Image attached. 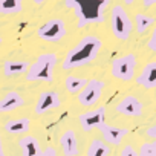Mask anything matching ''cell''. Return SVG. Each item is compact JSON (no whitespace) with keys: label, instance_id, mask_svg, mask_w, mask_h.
Masks as SVG:
<instances>
[{"label":"cell","instance_id":"cell-31","mask_svg":"<svg viewBox=\"0 0 156 156\" xmlns=\"http://www.w3.org/2000/svg\"><path fill=\"white\" fill-rule=\"evenodd\" d=\"M153 145H154V150H156V141H154V142H153Z\"/></svg>","mask_w":156,"mask_h":156},{"label":"cell","instance_id":"cell-17","mask_svg":"<svg viewBox=\"0 0 156 156\" xmlns=\"http://www.w3.org/2000/svg\"><path fill=\"white\" fill-rule=\"evenodd\" d=\"M6 133H12V135H22V133H28L31 129V119L29 118H16V119H9L8 122H5L3 126Z\"/></svg>","mask_w":156,"mask_h":156},{"label":"cell","instance_id":"cell-15","mask_svg":"<svg viewBox=\"0 0 156 156\" xmlns=\"http://www.w3.org/2000/svg\"><path fill=\"white\" fill-rule=\"evenodd\" d=\"M19 147L22 150V156H40L41 154V147L40 142L35 136L26 135L19 141Z\"/></svg>","mask_w":156,"mask_h":156},{"label":"cell","instance_id":"cell-22","mask_svg":"<svg viewBox=\"0 0 156 156\" xmlns=\"http://www.w3.org/2000/svg\"><path fill=\"white\" fill-rule=\"evenodd\" d=\"M138 154L139 156H156V150H154L153 142H144V144H141Z\"/></svg>","mask_w":156,"mask_h":156},{"label":"cell","instance_id":"cell-27","mask_svg":"<svg viewBox=\"0 0 156 156\" xmlns=\"http://www.w3.org/2000/svg\"><path fill=\"white\" fill-rule=\"evenodd\" d=\"M142 5H144L145 8H150V6L156 5V0H142Z\"/></svg>","mask_w":156,"mask_h":156},{"label":"cell","instance_id":"cell-23","mask_svg":"<svg viewBox=\"0 0 156 156\" xmlns=\"http://www.w3.org/2000/svg\"><path fill=\"white\" fill-rule=\"evenodd\" d=\"M147 48H148L151 52H156V28L153 29V32H151L148 41H147Z\"/></svg>","mask_w":156,"mask_h":156},{"label":"cell","instance_id":"cell-13","mask_svg":"<svg viewBox=\"0 0 156 156\" xmlns=\"http://www.w3.org/2000/svg\"><path fill=\"white\" fill-rule=\"evenodd\" d=\"M136 84L144 89H154L156 87V61L145 64L142 72L136 76Z\"/></svg>","mask_w":156,"mask_h":156},{"label":"cell","instance_id":"cell-18","mask_svg":"<svg viewBox=\"0 0 156 156\" xmlns=\"http://www.w3.org/2000/svg\"><path fill=\"white\" fill-rule=\"evenodd\" d=\"M23 9V0H0V14L12 16Z\"/></svg>","mask_w":156,"mask_h":156},{"label":"cell","instance_id":"cell-11","mask_svg":"<svg viewBox=\"0 0 156 156\" xmlns=\"http://www.w3.org/2000/svg\"><path fill=\"white\" fill-rule=\"evenodd\" d=\"M116 112L124 115V116H141L142 115V103L132 95L124 97L118 104H116Z\"/></svg>","mask_w":156,"mask_h":156},{"label":"cell","instance_id":"cell-6","mask_svg":"<svg viewBox=\"0 0 156 156\" xmlns=\"http://www.w3.org/2000/svg\"><path fill=\"white\" fill-rule=\"evenodd\" d=\"M38 38L49 41V43H57L64 38L66 35V25L61 19H51L46 23H43L37 29Z\"/></svg>","mask_w":156,"mask_h":156},{"label":"cell","instance_id":"cell-21","mask_svg":"<svg viewBox=\"0 0 156 156\" xmlns=\"http://www.w3.org/2000/svg\"><path fill=\"white\" fill-rule=\"evenodd\" d=\"M156 22L154 17H150L147 14H136L135 16V23H136V32L138 34H144L147 32V29L150 26H153Z\"/></svg>","mask_w":156,"mask_h":156},{"label":"cell","instance_id":"cell-12","mask_svg":"<svg viewBox=\"0 0 156 156\" xmlns=\"http://www.w3.org/2000/svg\"><path fill=\"white\" fill-rule=\"evenodd\" d=\"M23 104H25V100H23V97H22L19 92H16V90H11V92L5 94L2 98H0V113L14 112V110L20 109Z\"/></svg>","mask_w":156,"mask_h":156},{"label":"cell","instance_id":"cell-3","mask_svg":"<svg viewBox=\"0 0 156 156\" xmlns=\"http://www.w3.org/2000/svg\"><path fill=\"white\" fill-rule=\"evenodd\" d=\"M57 55L52 52L40 54L34 63L29 64V69L26 72L28 81H44L52 83L54 81V67L57 66Z\"/></svg>","mask_w":156,"mask_h":156},{"label":"cell","instance_id":"cell-25","mask_svg":"<svg viewBox=\"0 0 156 156\" xmlns=\"http://www.w3.org/2000/svg\"><path fill=\"white\" fill-rule=\"evenodd\" d=\"M40 156H57V150L55 147H46L44 150H41Z\"/></svg>","mask_w":156,"mask_h":156},{"label":"cell","instance_id":"cell-32","mask_svg":"<svg viewBox=\"0 0 156 156\" xmlns=\"http://www.w3.org/2000/svg\"><path fill=\"white\" fill-rule=\"evenodd\" d=\"M0 44H2V35H0Z\"/></svg>","mask_w":156,"mask_h":156},{"label":"cell","instance_id":"cell-2","mask_svg":"<svg viewBox=\"0 0 156 156\" xmlns=\"http://www.w3.org/2000/svg\"><path fill=\"white\" fill-rule=\"evenodd\" d=\"M64 5L73 11L78 28H84L92 23H103L106 8L110 0H63Z\"/></svg>","mask_w":156,"mask_h":156},{"label":"cell","instance_id":"cell-29","mask_svg":"<svg viewBox=\"0 0 156 156\" xmlns=\"http://www.w3.org/2000/svg\"><path fill=\"white\" fill-rule=\"evenodd\" d=\"M32 2H34L35 5H41V3H44V2H48V0H32Z\"/></svg>","mask_w":156,"mask_h":156},{"label":"cell","instance_id":"cell-7","mask_svg":"<svg viewBox=\"0 0 156 156\" xmlns=\"http://www.w3.org/2000/svg\"><path fill=\"white\" fill-rule=\"evenodd\" d=\"M104 81L101 80H95V78H92V80H87L86 86L83 87V90L78 94V103H80L81 106L84 107H92L95 106L100 98H101V94L104 90Z\"/></svg>","mask_w":156,"mask_h":156},{"label":"cell","instance_id":"cell-4","mask_svg":"<svg viewBox=\"0 0 156 156\" xmlns=\"http://www.w3.org/2000/svg\"><path fill=\"white\" fill-rule=\"evenodd\" d=\"M110 20H112V32H113L115 38H118L121 41L129 40V37L132 34V20L121 5H116L112 8Z\"/></svg>","mask_w":156,"mask_h":156},{"label":"cell","instance_id":"cell-10","mask_svg":"<svg viewBox=\"0 0 156 156\" xmlns=\"http://www.w3.org/2000/svg\"><path fill=\"white\" fill-rule=\"evenodd\" d=\"M98 130L101 132L103 141L106 144H110V145H119L122 142V139L129 135V129H126V127H115V126H110V124H106V122Z\"/></svg>","mask_w":156,"mask_h":156},{"label":"cell","instance_id":"cell-14","mask_svg":"<svg viewBox=\"0 0 156 156\" xmlns=\"http://www.w3.org/2000/svg\"><path fill=\"white\" fill-rule=\"evenodd\" d=\"M60 145L64 153V156H78L80 148H78V139L73 130H66L60 136Z\"/></svg>","mask_w":156,"mask_h":156},{"label":"cell","instance_id":"cell-28","mask_svg":"<svg viewBox=\"0 0 156 156\" xmlns=\"http://www.w3.org/2000/svg\"><path fill=\"white\" fill-rule=\"evenodd\" d=\"M0 156H5V150H3V142H2V136H0Z\"/></svg>","mask_w":156,"mask_h":156},{"label":"cell","instance_id":"cell-8","mask_svg":"<svg viewBox=\"0 0 156 156\" xmlns=\"http://www.w3.org/2000/svg\"><path fill=\"white\" fill-rule=\"evenodd\" d=\"M80 126L84 132H90L94 129H100L106 121V107H97L94 110H87L78 116Z\"/></svg>","mask_w":156,"mask_h":156},{"label":"cell","instance_id":"cell-9","mask_svg":"<svg viewBox=\"0 0 156 156\" xmlns=\"http://www.w3.org/2000/svg\"><path fill=\"white\" fill-rule=\"evenodd\" d=\"M61 104L60 95L54 90H46L41 92L37 103H35V113L37 115H44L48 112H52L55 109H58Z\"/></svg>","mask_w":156,"mask_h":156},{"label":"cell","instance_id":"cell-20","mask_svg":"<svg viewBox=\"0 0 156 156\" xmlns=\"http://www.w3.org/2000/svg\"><path fill=\"white\" fill-rule=\"evenodd\" d=\"M110 147L103 139H94L87 148V156H109Z\"/></svg>","mask_w":156,"mask_h":156},{"label":"cell","instance_id":"cell-24","mask_svg":"<svg viewBox=\"0 0 156 156\" xmlns=\"http://www.w3.org/2000/svg\"><path fill=\"white\" fill-rule=\"evenodd\" d=\"M121 156H139L138 151L132 147V145H126L122 150H121Z\"/></svg>","mask_w":156,"mask_h":156},{"label":"cell","instance_id":"cell-16","mask_svg":"<svg viewBox=\"0 0 156 156\" xmlns=\"http://www.w3.org/2000/svg\"><path fill=\"white\" fill-rule=\"evenodd\" d=\"M28 60H6L3 63V73L5 76H17L22 73H26L29 69Z\"/></svg>","mask_w":156,"mask_h":156},{"label":"cell","instance_id":"cell-1","mask_svg":"<svg viewBox=\"0 0 156 156\" xmlns=\"http://www.w3.org/2000/svg\"><path fill=\"white\" fill-rule=\"evenodd\" d=\"M101 48H103L101 38H98L97 35H86L73 48L67 51L61 67L64 70H70L81 66H87L98 57Z\"/></svg>","mask_w":156,"mask_h":156},{"label":"cell","instance_id":"cell-26","mask_svg":"<svg viewBox=\"0 0 156 156\" xmlns=\"http://www.w3.org/2000/svg\"><path fill=\"white\" fill-rule=\"evenodd\" d=\"M147 136L148 138H151V139H156V124H153V126H150L148 129H147Z\"/></svg>","mask_w":156,"mask_h":156},{"label":"cell","instance_id":"cell-30","mask_svg":"<svg viewBox=\"0 0 156 156\" xmlns=\"http://www.w3.org/2000/svg\"><path fill=\"white\" fill-rule=\"evenodd\" d=\"M135 2V0H124V3H127V5H132Z\"/></svg>","mask_w":156,"mask_h":156},{"label":"cell","instance_id":"cell-19","mask_svg":"<svg viewBox=\"0 0 156 156\" xmlns=\"http://www.w3.org/2000/svg\"><path fill=\"white\" fill-rule=\"evenodd\" d=\"M87 80L86 78H80V76H73V75H69L66 76V80H64V87L69 94H80L83 90V87L86 86Z\"/></svg>","mask_w":156,"mask_h":156},{"label":"cell","instance_id":"cell-5","mask_svg":"<svg viewBox=\"0 0 156 156\" xmlns=\"http://www.w3.org/2000/svg\"><path fill=\"white\" fill-rule=\"evenodd\" d=\"M138 66V60L133 54H126L122 57H118L112 61L110 70L116 80L121 81H132L135 76V70Z\"/></svg>","mask_w":156,"mask_h":156}]
</instances>
